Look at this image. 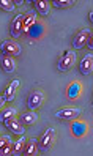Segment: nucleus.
Segmentation results:
<instances>
[{"label": "nucleus", "mask_w": 93, "mask_h": 156, "mask_svg": "<svg viewBox=\"0 0 93 156\" xmlns=\"http://www.w3.org/2000/svg\"><path fill=\"white\" fill-rule=\"evenodd\" d=\"M54 140H55V129L51 126V128L46 129V133L41 136V139L38 140V150L43 151V153H48L52 148Z\"/></svg>", "instance_id": "obj_1"}, {"label": "nucleus", "mask_w": 93, "mask_h": 156, "mask_svg": "<svg viewBox=\"0 0 93 156\" xmlns=\"http://www.w3.org/2000/svg\"><path fill=\"white\" fill-rule=\"evenodd\" d=\"M74 63H76V54H74L73 51H68V52H65L63 55L60 57L57 68H59V71L65 73V71H68L71 66H74Z\"/></svg>", "instance_id": "obj_2"}, {"label": "nucleus", "mask_w": 93, "mask_h": 156, "mask_svg": "<svg viewBox=\"0 0 93 156\" xmlns=\"http://www.w3.org/2000/svg\"><path fill=\"white\" fill-rule=\"evenodd\" d=\"M21 46L17 44L16 41H5L0 46V52L3 55H8V57H16V55H21Z\"/></svg>", "instance_id": "obj_3"}, {"label": "nucleus", "mask_w": 93, "mask_h": 156, "mask_svg": "<svg viewBox=\"0 0 93 156\" xmlns=\"http://www.w3.org/2000/svg\"><path fill=\"white\" fill-rule=\"evenodd\" d=\"M24 21H25V14H17L14 17V21L11 22V27H10V33L13 38H19L24 33Z\"/></svg>", "instance_id": "obj_4"}, {"label": "nucleus", "mask_w": 93, "mask_h": 156, "mask_svg": "<svg viewBox=\"0 0 93 156\" xmlns=\"http://www.w3.org/2000/svg\"><path fill=\"white\" fill-rule=\"evenodd\" d=\"M90 36H91L90 29H82L80 32H77V33H76V36H74V40H73V48L76 49V51L82 49L84 46L87 44V41H88Z\"/></svg>", "instance_id": "obj_5"}, {"label": "nucleus", "mask_w": 93, "mask_h": 156, "mask_svg": "<svg viewBox=\"0 0 93 156\" xmlns=\"http://www.w3.org/2000/svg\"><path fill=\"white\" fill-rule=\"evenodd\" d=\"M80 109L77 107H66V109H62V111L55 112V117L59 120H76V118L80 115Z\"/></svg>", "instance_id": "obj_6"}, {"label": "nucleus", "mask_w": 93, "mask_h": 156, "mask_svg": "<svg viewBox=\"0 0 93 156\" xmlns=\"http://www.w3.org/2000/svg\"><path fill=\"white\" fill-rule=\"evenodd\" d=\"M44 101V95L41 90H33L32 93L29 95V99H27V106H29L30 111H35V109H38Z\"/></svg>", "instance_id": "obj_7"}, {"label": "nucleus", "mask_w": 93, "mask_h": 156, "mask_svg": "<svg viewBox=\"0 0 93 156\" xmlns=\"http://www.w3.org/2000/svg\"><path fill=\"white\" fill-rule=\"evenodd\" d=\"M3 125H5L6 129H10V131H13L14 134H19V136H22L24 131H25V128H24L22 122L17 120L16 117H11V118H8V120H5Z\"/></svg>", "instance_id": "obj_8"}, {"label": "nucleus", "mask_w": 93, "mask_h": 156, "mask_svg": "<svg viewBox=\"0 0 93 156\" xmlns=\"http://www.w3.org/2000/svg\"><path fill=\"white\" fill-rule=\"evenodd\" d=\"M79 69L84 76H88L91 69H93V54H87L85 57L80 60V65H79Z\"/></svg>", "instance_id": "obj_9"}, {"label": "nucleus", "mask_w": 93, "mask_h": 156, "mask_svg": "<svg viewBox=\"0 0 93 156\" xmlns=\"http://www.w3.org/2000/svg\"><path fill=\"white\" fill-rule=\"evenodd\" d=\"M0 65H2L3 71L8 73V74H11V73L16 71V63L13 60V57H8V55H2L0 58Z\"/></svg>", "instance_id": "obj_10"}, {"label": "nucleus", "mask_w": 93, "mask_h": 156, "mask_svg": "<svg viewBox=\"0 0 93 156\" xmlns=\"http://www.w3.org/2000/svg\"><path fill=\"white\" fill-rule=\"evenodd\" d=\"M17 87H19V80H16V79H14L11 84L8 85V88H6V91H5V101H8V103H13Z\"/></svg>", "instance_id": "obj_11"}, {"label": "nucleus", "mask_w": 93, "mask_h": 156, "mask_svg": "<svg viewBox=\"0 0 93 156\" xmlns=\"http://www.w3.org/2000/svg\"><path fill=\"white\" fill-rule=\"evenodd\" d=\"M35 3V10L38 11V14L41 16H48L51 11V3L49 2H44V0H38V2H33Z\"/></svg>", "instance_id": "obj_12"}, {"label": "nucleus", "mask_w": 93, "mask_h": 156, "mask_svg": "<svg viewBox=\"0 0 93 156\" xmlns=\"http://www.w3.org/2000/svg\"><path fill=\"white\" fill-rule=\"evenodd\" d=\"M24 153H25L27 156L38 154V140H36V139H30V140H27L25 148H24Z\"/></svg>", "instance_id": "obj_13"}, {"label": "nucleus", "mask_w": 93, "mask_h": 156, "mask_svg": "<svg viewBox=\"0 0 93 156\" xmlns=\"http://www.w3.org/2000/svg\"><path fill=\"white\" fill-rule=\"evenodd\" d=\"M36 120H38V115H36L33 111H30V112H25V114L21 117V122H22V125H25V126L35 125V123H36Z\"/></svg>", "instance_id": "obj_14"}, {"label": "nucleus", "mask_w": 93, "mask_h": 156, "mask_svg": "<svg viewBox=\"0 0 93 156\" xmlns=\"http://www.w3.org/2000/svg\"><path fill=\"white\" fill-rule=\"evenodd\" d=\"M79 95H80V84L79 82H74V84H71L70 88H68V98L70 99H76Z\"/></svg>", "instance_id": "obj_15"}, {"label": "nucleus", "mask_w": 93, "mask_h": 156, "mask_svg": "<svg viewBox=\"0 0 93 156\" xmlns=\"http://www.w3.org/2000/svg\"><path fill=\"white\" fill-rule=\"evenodd\" d=\"M25 137L24 136H21V139L19 140H17L16 144H14V148H13V154H22L24 153V148H25Z\"/></svg>", "instance_id": "obj_16"}, {"label": "nucleus", "mask_w": 93, "mask_h": 156, "mask_svg": "<svg viewBox=\"0 0 93 156\" xmlns=\"http://www.w3.org/2000/svg\"><path fill=\"white\" fill-rule=\"evenodd\" d=\"M35 21H36V16H35V13H29L25 16V21H24V32H27L30 29V27L35 24Z\"/></svg>", "instance_id": "obj_17"}, {"label": "nucleus", "mask_w": 93, "mask_h": 156, "mask_svg": "<svg viewBox=\"0 0 93 156\" xmlns=\"http://www.w3.org/2000/svg\"><path fill=\"white\" fill-rule=\"evenodd\" d=\"M16 115V109L14 107H8V109H5V111L0 114V122H5V120H8V118H11V117H14Z\"/></svg>", "instance_id": "obj_18"}, {"label": "nucleus", "mask_w": 93, "mask_h": 156, "mask_svg": "<svg viewBox=\"0 0 93 156\" xmlns=\"http://www.w3.org/2000/svg\"><path fill=\"white\" fill-rule=\"evenodd\" d=\"M52 3V6H55V8H68V6H71L74 2L73 0H54V2H51Z\"/></svg>", "instance_id": "obj_19"}, {"label": "nucleus", "mask_w": 93, "mask_h": 156, "mask_svg": "<svg viewBox=\"0 0 93 156\" xmlns=\"http://www.w3.org/2000/svg\"><path fill=\"white\" fill-rule=\"evenodd\" d=\"M0 8L5 10V11H13L16 8V5H14V2H11V0H0Z\"/></svg>", "instance_id": "obj_20"}, {"label": "nucleus", "mask_w": 93, "mask_h": 156, "mask_svg": "<svg viewBox=\"0 0 93 156\" xmlns=\"http://www.w3.org/2000/svg\"><path fill=\"white\" fill-rule=\"evenodd\" d=\"M13 148H14V144H13V142H8L5 147H2V148H0V154H2V156L13 154Z\"/></svg>", "instance_id": "obj_21"}, {"label": "nucleus", "mask_w": 93, "mask_h": 156, "mask_svg": "<svg viewBox=\"0 0 93 156\" xmlns=\"http://www.w3.org/2000/svg\"><path fill=\"white\" fill-rule=\"evenodd\" d=\"M8 142H13L10 136H6V134H5V136H0V148H2V147H5Z\"/></svg>", "instance_id": "obj_22"}, {"label": "nucleus", "mask_w": 93, "mask_h": 156, "mask_svg": "<svg viewBox=\"0 0 93 156\" xmlns=\"http://www.w3.org/2000/svg\"><path fill=\"white\" fill-rule=\"evenodd\" d=\"M5 103H6V101H5V96H0V107H2Z\"/></svg>", "instance_id": "obj_23"}, {"label": "nucleus", "mask_w": 93, "mask_h": 156, "mask_svg": "<svg viewBox=\"0 0 93 156\" xmlns=\"http://www.w3.org/2000/svg\"><path fill=\"white\" fill-rule=\"evenodd\" d=\"M22 3H24V2H21V0H17V2H14V5H16V6H21Z\"/></svg>", "instance_id": "obj_24"}]
</instances>
